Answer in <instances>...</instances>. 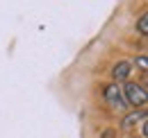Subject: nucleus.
Instances as JSON below:
<instances>
[{
	"label": "nucleus",
	"instance_id": "obj_1",
	"mask_svg": "<svg viewBox=\"0 0 148 138\" xmlns=\"http://www.w3.org/2000/svg\"><path fill=\"white\" fill-rule=\"evenodd\" d=\"M123 97L128 106H134V109H144L148 102V91L144 84H137V82H125L123 86Z\"/></svg>",
	"mask_w": 148,
	"mask_h": 138
},
{
	"label": "nucleus",
	"instance_id": "obj_2",
	"mask_svg": "<svg viewBox=\"0 0 148 138\" xmlns=\"http://www.w3.org/2000/svg\"><path fill=\"white\" fill-rule=\"evenodd\" d=\"M103 97H105V102H107V106L112 111H125L128 109V102L123 97V88L116 82H112V84H107L103 88Z\"/></svg>",
	"mask_w": 148,
	"mask_h": 138
},
{
	"label": "nucleus",
	"instance_id": "obj_3",
	"mask_svg": "<svg viewBox=\"0 0 148 138\" xmlns=\"http://www.w3.org/2000/svg\"><path fill=\"white\" fill-rule=\"evenodd\" d=\"M146 109H134L132 113H128V116H123V122H121V131H134L139 124H141V120H146Z\"/></svg>",
	"mask_w": 148,
	"mask_h": 138
},
{
	"label": "nucleus",
	"instance_id": "obj_4",
	"mask_svg": "<svg viewBox=\"0 0 148 138\" xmlns=\"http://www.w3.org/2000/svg\"><path fill=\"white\" fill-rule=\"evenodd\" d=\"M130 72H132V64H130V61H125V59H123V61H116L114 68H112V79H114L116 84H119V82H125L130 77Z\"/></svg>",
	"mask_w": 148,
	"mask_h": 138
},
{
	"label": "nucleus",
	"instance_id": "obj_5",
	"mask_svg": "<svg viewBox=\"0 0 148 138\" xmlns=\"http://www.w3.org/2000/svg\"><path fill=\"white\" fill-rule=\"evenodd\" d=\"M137 32H139L141 36L148 34V14L146 12H144V14L139 16V20H137Z\"/></svg>",
	"mask_w": 148,
	"mask_h": 138
},
{
	"label": "nucleus",
	"instance_id": "obj_6",
	"mask_svg": "<svg viewBox=\"0 0 148 138\" xmlns=\"http://www.w3.org/2000/svg\"><path fill=\"white\" fill-rule=\"evenodd\" d=\"M146 61H148V59H146V54H139V57L134 59V64L139 66V70H144V72H146V68H148V64H146Z\"/></svg>",
	"mask_w": 148,
	"mask_h": 138
},
{
	"label": "nucleus",
	"instance_id": "obj_7",
	"mask_svg": "<svg viewBox=\"0 0 148 138\" xmlns=\"http://www.w3.org/2000/svg\"><path fill=\"white\" fill-rule=\"evenodd\" d=\"M139 138H148V118L141 120V124H139Z\"/></svg>",
	"mask_w": 148,
	"mask_h": 138
},
{
	"label": "nucleus",
	"instance_id": "obj_8",
	"mask_svg": "<svg viewBox=\"0 0 148 138\" xmlns=\"http://www.w3.org/2000/svg\"><path fill=\"white\" fill-rule=\"evenodd\" d=\"M100 138H119V131H116V129H105V131L100 134Z\"/></svg>",
	"mask_w": 148,
	"mask_h": 138
},
{
	"label": "nucleus",
	"instance_id": "obj_9",
	"mask_svg": "<svg viewBox=\"0 0 148 138\" xmlns=\"http://www.w3.org/2000/svg\"><path fill=\"white\" fill-rule=\"evenodd\" d=\"M132 138H139V136H132Z\"/></svg>",
	"mask_w": 148,
	"mask_h": 138
}]
</instances>
